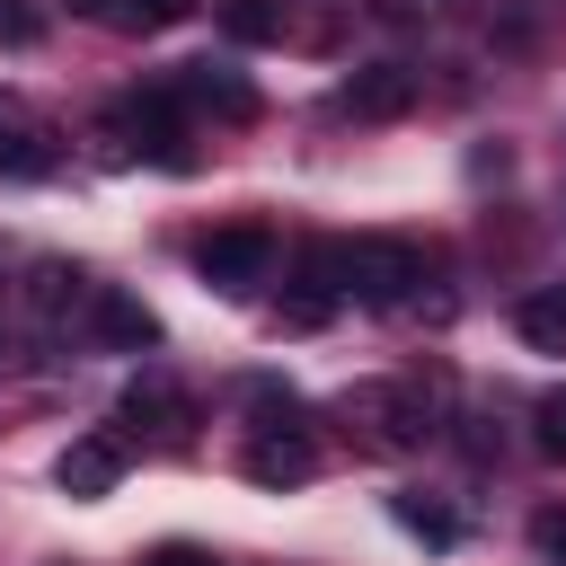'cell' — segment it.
Returning a JSON list of instances; mask_svg holds the SVG:
<instances>
[{
  "mask_svg": "<svg viewBox=\"0 0 566 566\" xmlns=\"http://www.w3.org/2000/svg\"><path fill=\"white\" fill-rule=\"evenodd\" d=\"M416 283H424V248H407V239H389V230L345 239V301H363V310H407Z\"/></svg>",
  "mask_w": 566,
  "mask_h": 566,
  "instance_id": "obj_1",
  "label": "cell"
},
{
  "mask_svg": "<svg viewBox=\"0 0 566 566\" xmlns=\"http://www.w3.org/2000/svg\"><path fill=\"white\" fill-rule=\"evenodd\" d=\"M97 150H106V159H159V168H177V159H186V142H177V97H168V88H150V97L106 106Z\"/></svg>",
  "mask_w": 566,
  "mask_h": 566,
  "instance_id": "obj_2",
  "label": "cell"
},
{
  "mask_svg": "<svg viewBox=\"0 0 566 566\" xmlns=\"http://www.w3.org/2000/svg\"><path fill=\"white\" fill-rule=\"evenodd\" d=\"M345 416H354L380 451H424V442H433V398H424L416 380H363V389L345 398Z\"/></svg>",
  "mask_w": 566,
  "mask_h": 566,
  "instance_id": "obj_3",
  "label": "cell"
},
{
  "mask_svg": "<svg viewBox=\"0 0 566 566\" xmlns=\"http://www.w3.org/2000/svg\"><path fill=\"white\" fill-rule=\"evenodd\" d=\"M265 265H274V230H256V221H230V230H212V239L195 248V274H203L212 292H256Z\"/></svg>",
  "mask_w": 566,
  "mask_h": 566,
  "instance_id": "obj_4",
  "label": "cell"
},
{
  "mask_svg": "<svg viewBox=\"0 0 566 566\" xmlns=\"http://www.w3.org/2000/svg\"><path fill=\"white\" fill-rule=\"evenodd\" d=\"M336 106H345L354 124H398V115L416 106V71H407V62H363V71L336 88Z\"/></svg>",
  "mask_w": 566,
  "mask_h": 566,
  "instance_id": "obj_5",
  "label": "cell"
},
{
  "mask_svg": "<svg viewBox=\"0 0 566 566\" xmlns=\"http://www.w3.org/2000/svg\"><path fill=\"white\" fill-rule=\"evenodd\" d=\"M239 469H248L256 486H310V478H318V442H310L301 424H265Z\"/></svg>",
  "mask_w": 566,
  "mask_h": 566,
  "instance_id": "obj_6",
  "label": "cell"
},
{
  "mask_svg": "<svg viewBox=\"0 0 566 566\" xmlns=\"http://www.w3.org/2000/svg\"><path fill=\"white\" fill-rule=\"evenodd\" d=\"M124 460H133V442L124 433H80L62 460H53V478H62V495H115V478H124Z\"/></svg>",
  "mask_w": 566,
  "mask_h": 566,
  "instance_id": "obj_7",
  "label": "cell"
},
{
  "mask_svg": "<svg viewBox=\"0 0 566 566\" xmlns=\"http://www.w3.org/2000/svg\"><path fill=\"white\" fill-rule=\"evenodd\" d=\"M168 97H177V106H203V115H230V124L256 115V88L230 80V71H212V62H186V71L168 80Z\"/></svg>",
  "mask_w": 566,
  "mask_h": 566,
  "instance_id": "obj_8",
  "label": "cell"
},
{
  "mask_svg": "<svg viewBox=\"0 0 566 566\" xmlns=\"http://www.w3.org/2000/svg\"><path fill=\"white\" fill-rule=\"evenodd\" d=\"M88 327H97L115 354H142V345H159V318H150L133 292H115V283H88Z\"/></svg>",
  "mask_w": 566,
  "mask_h": 566,
  "instance_id": "obj_9",
  "label": "cell"
},
{
  "mask_svg": "<svg viewBox=\"0 0 566 566\" xmlns=\"http://www.w3.org/2000/svg\"><path fill=\"white\" fill-rule=\"evenodd\" d=\"M124 424H150L159 442H186V433H195V407H186V389H177V380L142 371V380L124 389Z\"/></svg>",
  "mask_w": 566,
  "mask_h": 566,
  "instance_id": "obj_10",
  "label": "cell"
},
{
  "mask_svg": "<svg viewBox=\"0 0 566 566\" xmlns=\"http://www.w3.org/2000/svg\"><path fill=\"white\" fill-rule=\"evenodd\" d=\"M513 327H522V345H531V354H566V283L522 292V301H513Z\"/></svg>",
  "mask_w": 566,
  "mask_h": 566,
  "instance_id": "obj_11",
  "label": "cell"
},
{
  "mask_svg": "<svg viewBox=\"0 0 566 566\" xmlns=\"http://www.w3.org/2000/svg\"><path fill=\"white\" fill-rule=\"evenodd\" d=\"M35 168H53V133L35 115L0 106V177H35Z\"/></svg>",
  "mask_w": 566,
  "mask_h": 566,
  "instance_id": "obj_12",
  "label": "cell"
},
{
  "mask_svg": "<svg viewBox=\"0 0 566 566\" xmlns=\"http://www.w3.org/2000/svg\"><path fill=\"white\" fill-rule=\"evenodd\" d=\"M292 0H221V35L230 44H283Z\"/></svg>",
  "mask_w": 566,
  "mask_h": 566,
  "instance_id": "obj_13",
  "label": "cell"
},
{
  "mask_svg": "<svg viewBox=\"0 0 566 566\" xmlns=\"http://www.w3.org/2000/svg\"><path fill=\"white\" fill-rule=\"evenodd\" d=\"M80 292H88V274H80V265H53V256H44V265L27 274V310H35V318H62Z\"/></svg>",
  "mask_w": 566,
  "mask_h": 566,
  "instance_id": "obj_14",
  "label": "cell"
},
{
  "mask_svg": "<svg viewBox=\"0 0 566 566\" xmlns=\"http://www.w3.org/2000/svg\"><path fill=\"white\" fill-rule=\"evenodd\" d=\"M203 0H115V18L106 27H133V35H150V27H186Z\"/></svg>",
  "mask_w": 566,
  "mask_h": 566,
  "instance_id": "obj_15",
  "label": "cell"
},
{
  "mask_svg": "<svg viewBox=\"0 0 566 566\" xmlns=\"http://www.w3.org/2000/svg\"><path fill=\"white\" fill-rule=\"evenodd\" d=\"M398 522H407V531H424L433 548H451V539H460V522H451L442 504H424V495H398Z\"/></svg>",
  "mask_w": 566,
  "mask_h": 566,
  "instance_id": "obj_16",
  "label": "cell"
},
{
  "mask_svg": "<svg viewBox=\"0 0 566 566\" xmlns=\"http://www.w3.org/2000/svg\"><path fill=\"white\" fill-rule=\"evenodd\" d=\"M531 442H539L548 460H566V389H548V398L531 407Z\"/></svg>",
  "mask_w": 566,
  "mask_h": 566,
  "instance_id": "obj_17",
  "label": "cell"
},
{
  "mask_svg": "<svg viewBox=\"0 0 566 566\" xmlns=\"http://www.w3.org/2000/svg\"><path fill=\"white\" fill-rule=\"evenodd\" d=\"M35 35H44V18H35L27 0H0V53H27Z\"/></svg>",
  "mask_w": 566,
  "mask_h": 566,
  "instance_id": "obj_18",
  "label": "cell"
},
{
  "mask_svg": "<svg viewBox=\"0 0 566 566\" xmlns=\"http://www.w3.org/2000/svg\"><path fill=\"white\" fill-rule=\"evenodd\" d=\"M531 548H539L548 566H566V513H539V522H531Z\"/></svg>",
  "mask_w": 566,
  "mask_h": 566,
  "instance_id": "obj_19",
  "label": "cell"
},
{
  "mask_svg": "<svg viewBox=\"0 0 566 566\" xmlns=\"http://www.w3.org/2000/svg\"><path fill=\"white\" fill-rule=\"evenodd\" d=\"M142 566H221V557H212V548H186V539H168V548H150Z\"/></svg>",
  "mask_w": 566,
  "mask_h": 566,
  "instance_id": "obj_20",
  "label": "cell"
},
{
  "mask_svg": "<svg viewBox=\"0 0 566 566\" xmlns=\"http://www.w3.org/2000/svg\"><path fill=\"white\" fill-rule=\"evenodd\" d=\"M71 9H80V18H115V0H71Z\"/></svg>",
  "mask_w": 566,
  "mask_h": 566,
  "instance_id": "obj_21",
  "label": "cell"
}]
</instances>
